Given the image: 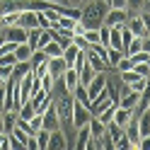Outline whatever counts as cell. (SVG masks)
I'll return each mask as SVG.
<instances>
[{
  "label": "cell",
  "instance_id": "6da1fadb",
  "mask_svg": "<svg viewBox=\"0 0 150 150\" xmlns=\"http://www.w3.org/2000/svg\"><path fill=\"white\" fill-rule=\"evenodd\" d=\"M109 3L107 0H87L82 5V15H80V22L87 27V29H99L104 24V17L109 12Z\"/></svg>",
  "mask_w": 150,
  "mask_h": 150
},
{
  "label": "cell",
  "instance_id": "7a4b0ae2",
  "mask_svg": "<svg viewBox=\"0 0 150 150\" xmlns=\"http://www.w3.org/2000/svg\"><path fill=\"white\" fill-rule=\"evenodd\" d=\"M92 119V111L87 109V104H80V102H73V116H70V124L75 128L80 126H87Z\"/></svg>",
  "mask_w": 150,
  "mask_h": 150
},
{
  "label": "cell",
  "instance_id": "3957f363",
  "mask_svg": "<svg viewBox=\"0 0 150 150\" xmlns=\"http://www.w3.org/2000/svg\"><path fill=\"white\" fill-rule=\"evenodd\" d=\"M126 20H128V10H124V7H109L104 24L107 27H121V24H126Z\"/></svg>",
  "mask_w": 150,
  "mask_h": 150
},
{
  "label": "cell",
  "instance_id": "277c9868",
  "mask_svg": "<svg viewBox=\"0 0 150 150\" xmlns=\"http://www.w3.org/2000/svg\"><path fill=\"white\" fill-rule=\"evenodd\" d=\"M126 27L131 29V34H133V36H145V34H148V29H145V24H143V17H140V12H128Z\"/></svg>",
  "mask_w": 150,
  "mask_h": 150
},
{
  "label": "cell",
  "instance_id": "5b68a950",
  "mask_svg": "<svg viewBox=\"0 0 150 150\" xmlns=\"http://www.w3.org/2000/svg\"><path fill=\"white\" fill-rule=\"evenodd\" d=\"M44 128H46V131L61 128V116H58V111H56V104H53V102H51V104L46 107V111H44Z\"/></svg>",
  "mask_w": 150,
  "mask_h": 150
},
{
  "label": "cell",
  "instance_id": "8992f818",
  "mask_svg": "<svg viewBox=\"0 0 150 150\" xmlns=\"http://www.w3.org/2000/svg\"><path fill=\"white\" fill-rule=\"evenodd\" d=\"M61 80H63V85H65V90H68L70 95H73V90H75V87L80 85V73L75 70V68H70V65H68V68L63 70V75H61Z\"/></svg>",
  "mask_w": 150,
  "mask_h": 150
},
{
  "label": "cell",
  "instance_id": "52a82bcc",
  "mask_svg": "<svg viewBox=\"0 0 150 150\" xmlns=\"http://www.w3.org/2000/svg\"><path fill=\"white\" fill-rule=\"evenodd\" d=\"M46 150H68V140H65V133H63L61 128L51 131V138H49Z\"/></svg>",
  "mask_w": 150,
  "mask_h": 150
},
{
  "label": "cell",
  "instance_id": "ba28073f",
  "mask_svg": "<svg viewBox=\"0 0 150 150\" xmlns=\"http://www.w3.org/2000/svg\"><path fill=\"white\" fill-rule=\"evenodd\" d=\"M5 39H10L15 44H22L27 41V29L22 24H15V27H5Z\"/></svg>",
  "mask_w": 150,
  "mask_h": 150
},
{
  "label": "cell",
  "instance_id": "9c48e42d",
  "mask_svg": "<svg viewBox=\"0 0 150 150\" xmlns=\"http://www.w3.org/2000/svg\"><path fill=\"white\" fill-rule=\"evenodd\" d=\"M46 68H49V73L53 75V78H61L63 70L68 68V63L63 61V56H56V58H49V61H46Z\"/></svg>",
  "mask_w": 150,
  "mask_h": 150
},
{
  "label": "cell",
  "instance_id": "30bf717a",
  "mask_svg": "<svg viewBox=\"0 0 150 150\" xmlns=\"http://www.w3.org/2000/svg\"><path fill=\"white\" fill-rule=\"evenodd\" d=\"M20 24L24 27V29L39 27V15H36V10H22L20 12Z\"/></svg>",
  "mask_w": 150,
  "mask_h": 150
},
{
  "label": "cell",
  "instance_id": "8fae6325",
  "mask_svg": "<svg viewBox=\"0 0 150 150\" xmlns=\"http://www.w3.org/2000/svg\"><path fill=\"white\" fill-rule=\"evenodd\" d=\"M85 56H87V63H90V65H92V68H95L97 73H102V70H109V63H107L104 58H102L99 53H95L92 49H87V51H85Z\"/></svg>",
  "mask_w": 150,
  "mask_h": 150
},
{
  "label": "cell",
  "instance_id": "7c38bea8",
  "mask_svg": "<svg viewBox=\"0 0 150 150\" xmlns=\"http://www.w3.org/2000/svg\"><path fill=\"white\" fill-rule=\"evenodd\" d=\"M90 126H80L78 133H75V150H87V143H90Z\"/></svg>",
  "mask_w": 150,
  "mask_h": 150
},
{
  "label": "cell",
  "instance_id": "4fadbf2b",
  "mask_svg": "<svg viewBox=\"0 0 150 150\" xmlns=\"http://www.w3.org/2000/svg\"><path fill=\"white\" fill-rule=\"evenodd\" d=\"M133 119V109H124V107H116V114H114V124H119L121 128H126Z\"/></svg>",
  "mask_w": 150,
  "mask_h": 150
},
{
  "label": "cell",
  "instance_id": "5bb4252c",
  "mask_svg": "<svg viewBox=\"0 0 150 150\" xmlns=\"http://www.w3.org/2000/svg\"><path fill=\"white\" fill-rule=\"evenodd\" d=\"M32 51H34L32 46L27 44V41H22V44L15 46V58H17V61H29V58H32Z\"/></svg>",
  "mask_w": 150,
  "mask_h": 150
},
{
  "label": "cell",
  "instance_id": "9a60e30c",
  "mask_svg": "<svg viewBox=\"0 0 150 150\" xmlns=\"http://www.w3.org/2000/svg\"><path fill=\"white\" fill-rule=\"evenodd\" d=\"M138 95L140 92H126V95H121V99H119V107H124V109H133L136 104H138Z\"/></svg>",
  "mask_w": 150,
  "mask_h": 150
},
{
  "label": "cell",
  "instance_id": "2e32d148",
  "mask_svg": "<svg viewBox=\"0 0 150 150\" xmlns=\"http://www.w3.org/2000/svg\"><path fill=\"white\" fill-rule=\"evenodd\" d=\"M126 10H128V12H143V10H150V0H126Z\"/></svg>",
  "mask_w": 150,
  "mask_h": 150
},
{
  "label": "cell",
  "instance_id": "e0dca14e",
  "mask_svg": "<svg viewBox=\"0 0 150 150\" xmlns=\"http://www.w3.org/2000/svg\"><path fill=\"white\" fill-rule=\"evenodd\" d=\"M121 58H124V51H121V49H114V46L107 49V63H109V68H116V63Z\"/></svg>",
  "mask_w": 150,
  "mask_h": 150
},
{
  "label": "cell",
  "instance_id": "ac0fdd59",
  "mask_svg": "<svg viewBox=\"0 0 150 150\" xmlns=\"http://www.w3.org/2000/svg\"><path fill=\"white\" fill-rule=\"evenodd\" d=\"M87 126H90V133H92V138H99V136L107 131V124H102V121H99L97 116H92Z\"/></svg>",
  "mask_w": 150,
  "mask_h": 150
},
{
  "label": "cell",
  "instance_id": "d6986e66",
  "mask_svg": "<svg viewBox=\"0 0 150 150\" xmlns=\"http://www.w3.org/2000/svg\"><path fill=\"white\" fill-rule=\"evenodd\" d=\"M44 53L49 56V58H56V56H63V46H61L58 41H56V39H51L49 44L44 46Z\"/></svg>",
  "mask_w": 150,
  "mask_h": 150
},
{
  "label": "cell",
  "instance_id": "ffe728a7",
  "mask_svg": "<svg viewBox=\"0 0 150 150\" xmlns=\"http://www.w3.org/2000/svg\"><path fill=\"white\" fill-rule=\"evenodd\" d=\"M80 51H82V49H78V46H75V44L70 41V44L63 49V61L68 63V65H73V63H75V56H78Z\"/></svg>",
  "mask_w": 150,
  "mask_h": 150
},
{
  "label": "cell",
  "instance_id": "44dd1931",
  "mask_svg": "<svg viewBox=\"0 0 150 150\" xmlns=\"http://www.w3.org/2000/svg\"><path fill=\"white\" fill-rule=\"evenodd\" d=\"M95 73H97V70L92 68L90 63H87V65H82V68H80V85H85V87H87V85H90V80L95 78Z\"/></svg>",
  "mask_w": 150,
  "mask_h": 150
},
{
  "label": "cell",
  "instance_id": "7402d4cb",
  "mask_svg": "<svg viewBox=\"0 0 150 150\" xmlns=\"http://www.w3.org/2000/svg\"><path fill=\"white\" fill-rule=\"evenodd\" d=\"M107 136L111 138V143H116V140L124 136V128H121L119 124H114V121H109V124H107Z\"/></svg>",
  "mask_w": 150,
  "mask_h": 150
},
{
  "label": "cell",
  "instance_id": "603a6c76",
  "mask_svg": "<svg viewBox=\"0 0 150 150\" xmlns=\"http://www.w3.org/2000/svg\"><path fill=\"white\" fill-rule=\"evenodd\" d=\"M140 49H143V36H133L131 44L124 49V56H133V53H138Z\"/></svg>",
  "mask_w": 150,
  "mask_h": 150
},
{
  "label": "cell",
  "instance_id": "cb8c5ba5",
  "mask_svg": "<svg viewBox=\"0 0 150 150\" xmlns=\"http://www.w3.org/2000/svg\"><path fill=\"white\" fill-rule=\"evenodd\" d=\"M36 138V143H39V150H46V145H49V138H51V131H46V128H39L34 133Z\"/></svg>",
  "mask_w": 150,
  "mask_h": 150
},
{
  "label": "cell",
  "instance_id": "d4e9b609",
  "mask_svg": "<svg viewBox=\"0 0 150 150\" xmlns=\"http://www.w3.org/2000/svg\"><path fill=\"white\" fill-rule=\"evenodd\" d=\"M109 46L121 49V32H119V27H109Z\"/></svg>",
  "mask_w": 150,
  "mask_h": 150
},
{
  "label": "cell",
  "instance_id": "484cf974",
  "mask_svg": "<svg viewBox=\"0 0 150 150\" xmlns=\"http://www.w3.org/2000/svg\"><path fill=\"white\" fill-rule=\"evenodd\" d=\"M27 124H29V131L36 133L39 128H44V114H34L32 119H27Z\"/></svg>",
  "mask_w": 150,
  "mask_h": 150
},
{
  "label": "cell",
  "instance_id": "4316f807",
  "mask_svg": "<svg viewBox=\"0 0 150 150\" xmlns=\"http://www.w3.org/2000/svg\"><path fill=\"white\" fill-rule=\"evenodd\" d=\"M39 82H41V90L51 92V90H53V82H56V78H53V75H51L49 70H46V73L41 75V78H39Z\"/></svg>",
  "mask_w": 150,
  "mask_h": 150
},
{
  "label": "cell",
  "instance_id": "83f0119b",
  "mask_svg": "<svg viewBox=\"0 0 150 150\" xmlns=\"http://www.w3.org/2000/svg\"><path fill=\"white\" fill-rule=\"evenodd\" d=\"M20 24V12H5L3 15V27H15Z\"/></svg>",
  "mask_w": 150,
  "mask_h": 150
},
{
  "label": "cell",
  "instance_id": "f1b7e54d",
  "mask_svg": "<svg viewBox=\"0 0 150 150\" xmlns=\"http://www.w3.org/2000/svg\"><path fill=\"white\" fill-rule=\"evenodd\" d=\"M114 150H133V143L128 140V136H126V131H124V136H121L116 143H114Z\"/></svg>",
  "mask_w": 150,
  "mask_h": 150
},
{
  "label": "cell",
  "instance_id": "f546056e",
  "mask_svg": "<svg viewBox=\"0 0 150 150\" xmlns=\"http://www.w3.org/2000/svg\"><path fill=\"white\" fill-rule=\"evenodd\" d=\"M131 68H133V61H131L128 56H124V58L116 63V68H114V70H116V73H124V70H131Z\"/></svg>",
  "mask_w": 150,
  "mask_h": 150
},
{
  "label": "cell",
  "instance_id": "4dcf8cb0",
  "mask_svg": "<svg viewBox=\"0 0 150 150\" xmlns=\"http://www.w3.org/2000/svg\"><path fill=\"white\" fill-rule=\"evenodd\" d=\"M12 68H15V65H7V63H0V82H5V80H10V75H12Z\"/></svg>",
  "mask_w": 150,
  "mask_h": 150
},
{
  "label": "cell",
  "instance_id": "1f68e13d",
  "mask_svg": "<svg viewBox=\"0 0 150 150\" xmlns=\"http://www.w3.org/2000/svg\"><path fill=\"white\" fill-rule=\"evenodd\" d=\"M82 36L87 39V44H97V41H99V29H85Z\"/></svg>",
  "mask_w": 150,
  "mask_h": 150
},
{
  "label": "cell",
  "instance_id": "d6a6232c",
  "mask_svg": "<svg viewBox=\"0 0 150 150\" xmlns=\"http://www.w3.org/2000/svg\"><path fill=\"white\" fill-rule=\"evenodd\" d=\"M133 70L138 75H143V78H150V63H138V65H133Z\"/></svg>",
  "mask_w": 150,
  "mask_h": 150
},
{
  "label": "cell",
  "instance_id": "836d02e7",
  "mask_svg": "<svg viewBox=\"0 0 150 150\" xmlns=\"http://www.w3.org/2000/svg\"><path fill=\"white\" fill-rule=\"evenodd\" d=\"M99 44L109 46V27H107V24H102V27H99Z\"/></svg>",
  "mask_w": 150,
  "mask_h": 150
},
{
  "label": "cell",
  "instance_id": "e575fe53",
  "mask_svg": "<svg viewBox=\"0 0 150 150\" xmlns=\"http://www.w3.org/2000/svg\"><path fill=\"white\" fill-rule=\"evenodd\" d=\"M7 143H10V150H24V145H22L12 133H7Z\"/></svg>",
  "mask_w": 150,
  "mask_h": 150
},
{
  "label": "cell",
  "instance_id": "d590c367",
  "mask_svg": "<svg viewBox=\"0 0 150 150\" xmlns=\"http://www.w3.org/2000/svg\"><path fill=\"white\" fill-rule=\"evenodd\" d=\"M36 15H39V27H41V29H51V22L46 20V15L41 10H36Z\"/></svg>",
  "mask_w": 150,
  "mask_h": 150
},
{
  "label": "cell",
  "instance_id": "8d00e7d4",
  "mask_svg": "<svg viewBox=\"0 0 150 150\" xmlns=\"http://www.w3.org/2000/svg\"><path fill=\"white\" fill-rule=\"evenodd\" d=\"M0 150H10V143H7V133L0 131Z\"/></svg>",
  "mask_w": 150,
  "mask_h": 150
},
{
  "label": "cell",
  "instance_id": "74e56055",
  "mask_svg": "<svg viewBox=\"0 0 150 150\" xmlns=\"http://www.w3.org/2000/svg\"><path fill=\"white\" fill-rule=\"evenodd\" d=\"M138 150H150V136H143V138H140Z\"/></svg>",
  "mask_w": 150,
  "mask_h": 150
},
{
  "label": "cell",
  "instance_id": "f35d334b",
  "mask_svg": "<svg viewBox=\"0 0 150 150\" xmlns=\"http://www.w3.org/2000/svg\"><path fill=\"white\" fill-rule=\"evenodd\" d=\"M140 17H143V24H145V29L150 32V10H143V12H140Z\"/></svg>",
  "mask_w": 150,
  "mask_h": 150
},
{
  "label": "cell",
  "instance_id": "ab89813d",
  "mask_svg": "<svg viewBox=\"0 0 150 150\" xmlns=\"http://www.w3.org/2000/svg\"><path fill=\"white\" fill-rule=\"evenodd\" d=\"M27 150H39V143H36L34 136H29V140H27Z\"/></svg>",
  "mask_w": 150,
  "mask_h": 150
},
{
  "label": "cell",
  "instance_id": "60d3db41",
  "mask_svg": "<svg viewBox=\"0 0 150 150\" xmlns=\"http://www.w3.org/2000/svg\"><path fill=\"white\" fill-rule=\"evenodd\" d=\"M5 109V82H0V111Z\"/></svg>",
  "mask_w": 150,
  "mask_h": 150
},
{
  "label": "cell",
  "instance_id": "b9f144b4",
  "mask_svg": "<svg viewBox=\"0 0 150 150\" xmlns=\"http://www.w3.org/2000/svg\"><path fill=\"white\" fill-rule=\"evenodd\" d=\"M109 5L111 7H124L126 10V0H109Z\"/></svg>",
  "mask_w": 150,
  "mask_h": 150
},
{
  "label": "cell",
  "instance_id": "7bdbcfd3",
  "mask_svg": "<svg viewBox=\"0 0 150 150\" xmlns=\"http://www.w3.org/2000/svg\"><path fill=\"white\" fill-rule=\"evenodd\" d=\"M143 51H148V53H150V32L143 36Z\"/></svg>",
  "mask_w": 150,
  "mask_h": 150
},
{
  "label": "cell",
  "instance_id": "ee69618b",
  "mask_svg": "<svg viewBox=\"0 0 150 150\" xmlns=\"http://www.w3.org/2000/svg\"><path fill=\"white\" fill-rule=\"evenodd\" d=\"M85 3H87V0H68V5H73V7H82Z\"/></svg>",
  "mask_w": 150,
  "mask_h": 150
},
{
  "label": "cell",
  "instance_id": "f6af8a7d",
  "mask_svg": "<svg viewBox=\"0 0 150 150\" xmlns=\"http://www.w3.org/2000/svg\"><path fill=\"white\" fill-rule=\"evenodd\" d=\"M49 3H56V5H63V3H68V0H49Z\"/></svg>",
  "mask_w": 150,
  "mask_h": 150
},
{
  "label": "cell",
  "instance_id": "bcb514c9",
  "mask_svg": "<svg viewBox=\"0 0 150 150\" xmlns=\"http://www.w3.org/2000/svg\"><path fill=\"white\" fill-rule=\"evenodd\" d=\"M0 131H5V126H3V111H0Z\"/></svg>",
  "mask_w": 150,
  "mask_h": 150
},
{
  "label": "cell",
  "instance_id": "7dc6e473",
  "mask_svg": "<svg viewBox=\"0 0 150 150\" xmlns=\"http://www.w3.org/2000/svg\"><path fill=\"white\" fill-rule=\"evenodd\" d=\"M0 29H5V27H3V15H0Z\"/></svg>",
  "mask_w": 150,
  "mask_h": 150
},
{
  "label": "cell",
  "instance_id": "c3c4849f",
  "mask_svg": "<svg viewBox=\"0 0 150 150\" xmlns=\"http://www.w3.org/2000/svg\"><path fill=\"white\" fill-rule=\"evenodd\" d=\"M3 41H5V34H3V36H0V46H3Z\"/></svg>",
  "mask_w": 150,
  "mask_h": 150
}]
</instances>
